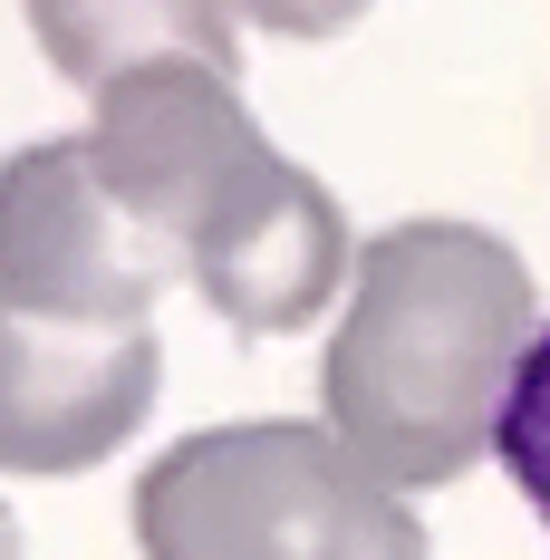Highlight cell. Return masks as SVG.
Here are the masks:
<instances>
[{"mask_svg": "<svg viewBox=\"0 0 550 560\" xmlns=\"http://www.w3.org/2000/svg\"><path fill=\"white\" fill-rule=\"evenodd\" d=\"M30 39L68 88H116L126 68H155V58H203L242 78L232 49V0H20Z\"/></svg>", "mask_w": 550, "mask_h": 560, "instance_id": "cell-7", "label": "cell"}, {"mask_svg": "<svg viewBox=\"0 0 550 560\" xmlns=\"http://www.w3.org/2000/svg\"><path fill=\"white\" fill-rule=\"evenodd\" d=\"M541 338V300L522 252L483 223H386L319 358V406L348 454H367L396 493L464 483L493 454L522 348Z\"/></svg>", "mask_w": 550, "mask_h": 560, "instance_id": "cell-1", "label": "cell"}, {"mask_svg": "<svg viewBox=\"0 0 550 560\" xmlns=\"http://www.w3.org/2000/svg\"><path fill=\"white\" fill-rule=\"evenodd\" d=\"M145 560H435L425 522L329 425H203L136 474Z\"/></svg>", "mask_w": 550, "mask_h": 560, "instance_id": "cell-2", "label": "cell"}, {"mask_svg": "<svg viewBox=\"0 0 550 560\" xmlns=\"http://www.w3.org/2000/svg\"><path fill=\"white\" fill-rule=\"evenodd\" d=\"M0 560H20V522H10V503H0Z\"/></svg>", "mask_w": 550, "mask_h": 560, "instance_id": "cell-10", "label": "cell"}, {"mask_svg": "<svg viewBox=\"0 0 550 560\" xmlns=\"http://www.w3.org/2000/svg\"><path fill=\"white\" fill-rule=\"evenodd\" d=\"M87 155H97V174L116 184V203L165 242L174 280H184L194 232L213 223V203L271 155V136L251 126L242 88H232V68L155 58V68H126L116 88H97Z\"/></svg>", "mask_w": 550, "mask_h": 560, "instance_id": "cell-4", "label": "cell"}, {"mask_svg": "<svg viewBox=\"0 0 550 560\" xmlns=\"http://www.w3.org/2000/svg\"><path fill=\"white\" fill-rule=\"evenodd\" d=\"M348 271H358V261H348V213H338V194L309 165H290L280 145L222 194L213 223L194 232V252H184V280H194L242 338L309 329L338 290H348Z\"/></svg>", "mask_w": 550, "mask_h": 560, "instance_id": "cell-6", "label": "cell"}, {"mask_svg": "<svg viewBox=\"0 0 550 560\" xmlns=\"http://www.w3.org/2000/svg\"><path fill=\"white\" fill-rule=\"evenodd\" d=\"M165 242L116 203L87 136L20 145L0 165V300L39 319H155Z\"/></svg>", "mask_w": 550, "mask_h": 560, "instance_id": "cell-3", "label": "cell"}, {"mask_svg": "<svg viewBox=\"0 0 550 560\" xmlns=\"http://www.w3.org/2000/svg\"><path fill=\"white\" fill-rule=\"evenodd\" d=\"M232 20H251L261 39H338V30H358L367 20V0H232Z\"/></svg>", "mask_w": 550, "mask_h": 560, "instance_id": "cell-9", "label": "cell"}, {"mask_svg": "<svg viewBox=\"0 0 550 560\" xmlns=\"http://www.w3.org/2000/svg\"><path fill=\"white\" fill-rule=\"evenodd\" d=\"M493 454H502V474L522 483V503L541 512V532H550V329L531 338V348H522V368H512Z\"/></svg>", "mask_w": 550, "mask_h": 560, "instance_id": "cell-8", "label": "cell"}, {"mask_svg": "<svg viewBox=\"0 0 550 560\" xmlns=\"http://www.w3.org/2000/svg\"><path fill=\"white\" fill-rule=\"evenodd\" d=\"M165 387L155 319H39L0 300V474L107 464Z\"/></svg>", "mask_w": 550, "mask_h": 560, "instance_id": "cell-5", "label": "cell"}]
</instances>
